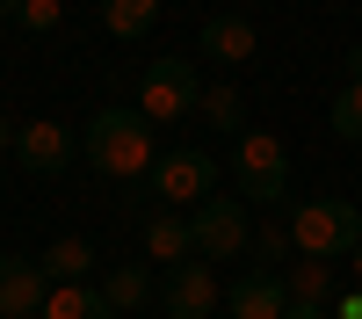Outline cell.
Segmentation results:
<instances>
[{
    "label": "cell",
    "mask_w": 362,
    "mask_h": 319,
    "mask_svg": "<svg viewBox=\"0 0 362 319\" xmlns=\"http://www.w3.org/2000/svg\"><path fill=\"white\" fill-rule=\"evenodd\" d=\"M203 116H210L218 131L239 138V124H247V109H239V87H203Z\"/></svg>",
    "instance_id": "obj_19"
},
{
    "label": "cell",
    "mask_w": 362,
    "mask_h": 319,
    "mask_svg": "<svg viewBox=\"0 0 362 319\" xmlns=\"http://www.w3.org/2000/svg\"><path fill=\"white\" fill-rule=\"evenodd\" d=\"M189 232H196V254L203 261H225V254H247L254 247V218L239 196H210L189 211Z\"/></svg>",
    "instance_id": "obj_6"
},
{
    "label": "cell",
    "mask_w": 362,
    "mask_h": 319,
    "mask_svg": "<svg viewBox=\"0 0 362 319\" xmlns=\"http://www.w3.org/2000/svg\"><path fill=\"white\" fill-rule=\"evenodd\" d=\"M145 254L167 261V269H181V261H196V232L181 211H160V218H145Z\"/></svg>",
    "instance_id": "obj_11"
},
{
    "label": "cell",
    "mask_w": 362,
    "mask_h": 319,
    "mask_svg": "<svg viewBox=\"0 0 362 319\" xmlns=\"http://www.w3.org/2000/svg\"><path fill=\"white\" fill-rule=\"evenodd\" d=\"M326 298H334V261H297V269H290V305H326Z\"/></svg>",
    "instance_id": "obj_15"
},
{
    "label": "cell",
    "mask_w": 362,
    "mask_h": 319,
    "mask_svg": "<svg viewBox=\"0 0 362 319\" xmlns=\"http://www.w3.org/2000/svg\"><path fill=\"white\" fill-rule=\"evenodd\" d=\"M153 124L138 109H102L87 124V167L109 174V182H131V174H153Z\"/></svg>",
    "instance_id": "obj_1"
},
{
    "label": "cell",
    "mask_w": 362,
    "mask_h": 319,
    "mask_svg": "<svg viewBox=\"0 0 362 319\" xmlns=\"http://www.w3.org/2000/svg\"><path fill=\"white\" fill-rule=\"evenodd\" d=\"M232 174H239V196H254L261 211H268V203H283V189H290V153H283V138L239 131V145H232Z\"/></svg>",
    "instance_id": "obj_4"
},
{
    "label": "cell",
    "mask_w": 362,
    "mask_h": 319,
    "mask_svg": "<svg viewBox=\"0 0 362 319\" xmlns=\"http://www.w3.org/2000/svg\"><path fill=\"white\" fill-rule=\"evenodd\" d=\"M355 276H362V254H355Z\"/></svg>",
    "instance_id": "obj_26"
},
{
    "label": "cell",
    "mask_w": 362,
    "mask_h": 319,
    "mask_svg": "<svg viewBox=\"0 0 362 319\" xmlns=\"http://www.w3.org/2000/svg\"><path fill=\"white\" fill-rule=\"evenodd\" d=\"M348 80H362V51H348Z\"/></svg>",
    "instance_id": "obj_24"
},
{
    "label": "cell",
    "mask_w": 362,
    "mask_h": 319,
    "mask_svg": "<svg viewBox=\"0 0 362 319\" xmlns=\"http://www.w3.org/2000/svg\"><path fill=\"white\" fill-rule=\"evenodd\" d=\"M0 8H8V0H0Z\"/></svg>",
    "instance_id": "obj_27"
},
{
    "label": "cell",
    "mask_w": 362,
    "mask_h": 319,
    "mask_svg": "<svg viewBox=\"0 0 362 319\" xmlns=\"http://www.w3.org/2000/svg\"><path fill=\"white\" fill-rule=\"evenodd\" d=\"M254 44H261V29H254L247 15H210V22H203V51H210V58H225V66L254 58Z\"/></svg>",
    "instance_id": "obj_12"
},
{
    "label": "cell",
    "mask_w": 362,
    "mask_h": 319,
    "mask_svg": "<svg viewBox=\"0 0 362 319\" xmlns=\"http://www.w3.org/2000/svg\"><path fill=\"white\" fill-rule=\"evenodd\" d=\"M73 131L66 124H29V131H15V160L29 167V174H66V160H73Z\"/></svg>",
    "instance_id": "obj_10"
},
{
    "label": "cell",
    "mask_w": 362,
    "mask_h": 319,
    "mask_svg": "<svg viewBox=\"0 0 362 319\" xmlns=\"http://www.w3.org/2000/svg\"><path fill=\"white\" fill-rule=\"evenodd\" d=\"M225 305H232V319H283L290 312V283L276 269H254V276H239L225 290Z\"/></svg>",
    "instance_id": "obj_9"
},
{
    "label": "cell",
    "mask_w": 362,
    "mask_h": 319,
    "mask_svg": "<svg viewBox=\"0 0 362 319\" xmlns=\"http://www.w3.org/2000/svg\"><path fill=\"white\" fill-rule=\"evenodd\" d=\"M0 145H15V131H8V124H0Z\"/></svg>",
    "instance_id": "obj_25"
},
{
    "label": "cell",
    "mask_w": 362,
    "mask_h": 319,
    "mask_svg": "<svg viewBox=\"0 0 362 319\" xmlns=\"http://www.w3.org/2000/svg\"><path fill=\"white\" fill-rule=\"evenodd\" d=\"M102 22H109V37H145L160 22V0H102Z\"/></svg>",
    "instance_id": "obj_16"
},
{
    "label": "cell",
    "mask_w": 362,
    "mask_h": 319,
    "mask_svg": "<svg viewBox=\"0 0 362 319\" xmlns=\"http://www.w3.org/2000/svg\"><path fill=\"white\" fill-rule=\"evenodd\" d=\"M326 124H334V138L362 145V80H348L341 95H334V109H326Z\"/></svg>",
    "instance_id": "obj_18"
},
{
    "label": "cell",
    "mask_w": 362,
    "mask_h": 319,
    "mask_svg": "<svg viewBox=\"0 0 362 319\" xmlns=\"http://www.w3.org/2000/svg\"><path fill=\"white\" fill-rule=\"evenodd\" d=\"M290 247H297V240H290V225H261V232H254V247H247V254H261V269H276V261H283Z\"/></svg>",
    "instance_id": "obj_20"
},
{
    "label": "cell",
    "mask_w": 362,
    "mask_h": 319,
    "mask_svg": "<svg viewBox=\"0 0 362 319\" xmlns=\"http://www.w3.org/2000/svg\"><path fill=\"white\" fill-rule=\"evenodd\" d=\"M153 196L167 203V211H196V203H210V189H218V160L196 153V145H181V153H160L153 160Z\"/></svg>",
    "instance_id": "obj_5"
},
{
    "label": "cell",
    "mask_w": 362,
    "mask_h": 319,
    "mask_svg": "<svg viewBox=\"0 0 362 319\" xmlns=\"http://www.w3.org/2000/svg\"><path fill=\"white\" fill-rule=\"evenodd\" d=\"M196 102H203V80H196L189 58H153L145 66V80H138V116L145 124H181Z\"/></svg>",
    "instance_id": "obj_3"
},
{
    "label": "cell",
    "mask_w": 362,
    "mask_h": 319,
    "mask_svg": "<svg viewBox=\"0 0 362 319\" xmlns=\"http://www.w3.org/2000/svg\"><path fill=\"white\" fill-rule=\"evenodd\" d=\"M87 269H95V247H87V240H58L44 254V276L51 283H87Z\"/></svg>",
    "instance_id": "obj_17"
},
{
    "label": "cell",
    "mask_w": 362,
    "mask_h": 319,
    "mask_svg": "<svg viewBox=\"0 0 362 319\" xmlns=\"http://www.w3.org/2000/svg\"><path fill=\"white\" fill-rule=\"evenodd\" d=\"M283 319H326V312H319V305H290Z\"/></svg>",
    "instance_id": "obj_23"
},
{
    "label": "cell",
    "mask_w": 362,
    "mask_h": 319,
    "mask_svg": "<svg viewBox=\"0 0 362 319\" xmlns=\"http://www.w3.org/2000/svg\"><path fill=\"white\" fill-rule=\"evenodd\" d=\"M290 240L297 254H312V261H334L348 247H362V211L348 196H312V203H297V218H290Z\"/></svg>",
    "instance_id": "obj_2"
},
{
    "label": "cell",
    "mask_w": 362,
    "mask_h": 319,
    "mask_svg": "<svg viewBox=\"0 0 362 319\" xmlns=\"http://www.w3.org/2000/svg\"><path fill=\"white\" fill-rule=\"evenodd\" d=\"M51 290H58V283L44 276V261H29V254H0V319H29V312L44 319Z\"/></svg>",
    "instance_id": "obj_7"
},
{
    "label": "cell",
    "mask_w": 362,
    "mask_h": 319,
    "mask_svg": "<svg viewBox=\"0 0 362 319\" xmlns=\"http://www.w3.org/2000/svg\"><path fill=\"white\" fill-rule=\"evenodd\" d=\"M102 298H109L116 312H138L145 298H160V283H153V276H145V261H131V269H116V276L102 283Z\"/></svg>",
    "instance_id": "obj_14"
},
{
    "label": "cell",
    "mask_w": 362,
    "mask_h": 319,
    "mask_svg": "<svg viewBox=\"0 0 362 319\" xmlns=\"http://www.w3.org/2000/svg\"><path fill=\"white\" fill-rule=\"evenodd\" d=\"M218 276H210V261H181V269H167V283H160V305H167V319H210L218 312Z\"/></svg>",
    "instance_id": "obj_8"
},
{
    "label": "cell",
    "mask_w": 362,
    "mask_h": 319,
    "mask_svg": "<svg viewBox=\"0 0 362 319\" xmlns=\"http://www.w3.org/2000/svg\"><path fill=\"white\" fill-rule=\"evenodd\" d=\"M44 319H116V305L102 298V290H87V283H58Z\"/></svg>",
    "instance_id": "obj_13"
},
{
    "label": "cell",
    "mask_w": 362,
    "mask_h": 319,
    "mask_svg": "<svg viewBox=\"0 0 362 319\" xmlns=\"http://www.w3.org/2000/svg\"><path fill=\"white\" fill-rule=\"evenodd\" d=\"M334 319H362V290H341V298H334Z\"/></svg>",
    "instance_id": "obj_22"
},
{
    "label": "cell",
    "mask_w": 362,
    "mask_h": 319,
    "mask_svg": "<svg viewBox=\"0 0 362 319\" xmlns=\"http://www.w3.org/2000/svg\"><path fill=\"white\" fill-rule=\"evenodd\" d=\"M8 15L29 22V29H51V22H58V0H8Z\"/></svg>",
    "instance_id": "obj_21"
}]
</instances>
